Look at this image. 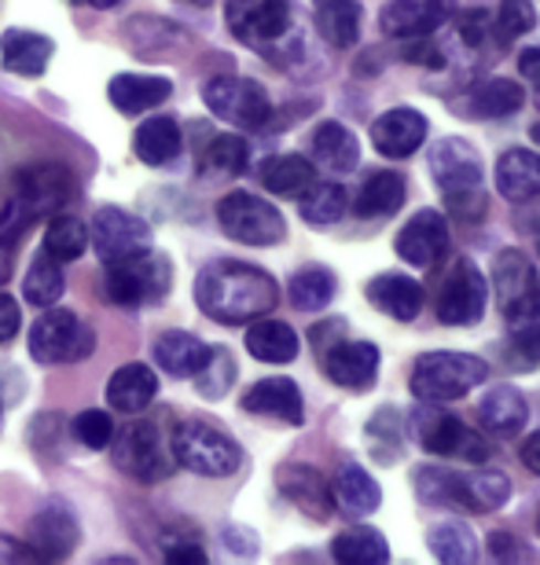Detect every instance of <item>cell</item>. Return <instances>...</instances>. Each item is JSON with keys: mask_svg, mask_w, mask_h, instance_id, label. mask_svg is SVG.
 <instances>
[{"mask_svg": "<svg viewBox=\"0 0 540 565\" xmlns=\"http://www.w3.org/2000/svg\"><path fill=\"white\" fill-rule=\"evenodd\" d=\"M404 202V180L398 173H390V169H382V173H371L364 180V188H360L357 195V213L360 217H390V213H398Z\"/></svg>", "mask_w": 540, "mask_h": 565, "instance_id": "35", "label": "cell"}, {"mask_svg": "<svg viewBox=\"0 0 540 565\" xmlns=\"http://www.w3.org/2000/svg\"><path fill=\"white\" fill-rule=\"evenodd\" d=\"M519 71L530 77V82H540V49H526L519 55Z\"/></svg>", "mask_w": 540, "mask_h": 565, "instance_id": "55", "label": "cell"}, {"mask_svg": "<svg viewBox=\"0 0 540 565\" xmlns=\"http://www.w3.org/2000/svg\"><path fill=\"white\" fill-rule=\"evenodd\" d=\"M93 349H96L93 327H85L71 309H55V305H49V312L30 331V353L41 364H77Z\"/></svg>", "mask_w": 540, "mask_h": 565, "instance_id": "9", "label": "cell"}, {"mask_svg": "<svg viewBox=\"0 0 540 565\" xmlns=\"http://www.w3.org/2000/svg\"><path fill=\"white\" fill-rule=\"evenodd\" d=\"M218 224L224 235L246 246H276L284 243L287 224L284 213L276 206H268L265 199L251 195V191H232L218 202Z\"/></svg>", "mask_w": 540, "mask_h": 565, "instance_id": "8", "label": "cell"}, {"mask_svg": "<svg viewBox=\"0 0 540 565\" xmlns=\"http://www.w3.org/2000/svg\"><path fill=\"white\" fill-rule=\"evenodd\" d=\"M415 492H420L423 503L459 507V511H467L464 478H456V473H448V470H420L415 473Z\"/></svg>", "mask_w": 540, "mask_h": 565, "instance_id": "44", "label": "cell"}, {"mask_svg": "<svg viewBox=\"0 0 540 565\" xmlns=\"http://www.w3.org/2000/svg\"><path fill=\"white\" fill-rule=\"evenodd\" d=\"M195 379H199V393H202V397H210V401L224 397V390H229L232 379H235L232 356L224 353V349H210V360L202 364V371H199Z\"/></svg>", "mask_w": 540, "mask_h": 565, "instance_id": "47", "label": "cell"}, {"mask_svg": "<svg viewBox=\"0 0 540 565\" xmlns=\"http://www.w3.org/2000/svg\"><path fill=\"white\" fill-rule=\"evenodd\" d=\"M22 562H41L33 555L30 544H19L11 536H0V565H22Z\"/></svg>", "mask_w": 540, "mask_h": 565, "instance_id": "53", "label": "cell"}, {"mask_svg": "<svg viewBox=\"0 0 540 565\" xmlns=\"http://www.w3.org/2000/svg\"><path fill=\"white\" fill-rule=\"evenodd\" d=\"M331 555L346 565H382V562H390V547H387V540H382V533L357 525V529H346L342 536H335Z\"/></svg>", "mask_w": 540, "mask_h": 565, "instance_id": "38", "label": "cell"}, {"mask_svg": "<svg viewBox=\"0 0 540 565\" xmlns=\"http://www.w3.org/2000/svg\"><path fill=\"white\" fill-rule=\"evenodd\" d=\"M243 408L254 415H265V419H279L287 426H301L306 423V404H301V390L298 382L290 379H265L257 382L254 390H246Z\"/></svg>", "mask_w": 540, "mask_h": 565, "instance_id": "20", "label": "cell"}, {"mask_svg": "<svg viewBox=\"0 0 540 565\" xmlns=\"http://www.w3.org/2000/svg\"><path fill=\"white\" fill-rule=\"evenodd\" d=\"M368 301L393 320H415L423 312L426 294L409 276H375L368 282Z\"/></svg>", "mask_w": 540, "mask_h": 565, "instance_id": "27", "label": "cell"}, {"mask_svg": "<svg viewBox=\"0 0 540 565\" xmlns=\"http://www.w3.org/2000/svg\"><path fill=\"white\" fill-rule=\"evenodd\" d=\"M478 419L493 437H515L526 426V401L519 390L497 386L478 401Z\"/></svg>", "mask_w": 540, "mask_h": 565, "instance_id": "30", "label": "cell"}, {"mask_svg": "<svg viewBox=\"0 0 540 565\" xmlns=\"http://www.w3.org/2000/svg\"><path fill=\"white\" fill-rule=\"evenodd\" d=\"M199 309L218 323H254L276 309V279L243 262H213L195 279Z\"/></svg>", "mask_w": 540, "mask_h": 565, "instance_id": "1", "label": "cell"}, {"mask_svg": "<svg viewBox=\"0 0 540 565\" xmlns=\"http://www.w3.org/2000/svg\"><path fill=\"white\" fill-rule=\"evenodd\" d=\"M133 147H137V158L144 166H170L184 147V137H180V126L173 118H151L137 129Z\"/></svg>", "mask_w": 540, "mask_h": 565, "instance_id": "32", "label": "cell"}, {"mask_svg": "<svg viewBox=\"0 0 540 565\" xmlns=\"http://www.w3.org/2000/svg\"><path fill=\"white\" fill-rule=\"evenodd\" d=\"M15 195L27 202L38 217H49V213H63V206H71L77 195V184H74L71 169H63L55 162H41V166L22 169L15 177Z\"/></svg>", "mask_w": 540, "mask_h": 565, "instance_id": "15", "label": "cell"}, {"mask_svg": "<svg viewBox=\"0 0 540 565\" xmlns=\"http://www.w3.org/2000/svg\"><path fill=\"white\" fill-rule=\"evenodd\" d=\"M398 257L409 262L415 268H431L442 262V254L448 250V228H445V217L434 210H420L415 217L404 224L401 235H398Z\"/></svg>", "mask_w": 540, "mask_h": 565, "instance_id": "17", "label": "cell"}, {"mask_svg": "<svg viewBox=\"0 0 540 565\" xmlns=\"http://www.w3.org/2000/svg\"><path fill=\"white\" fill-rule=\"evenodd\" d=\"M66 290V276H63V262H55L49 250H41L33 257L30 273H27V282H22V294H27L30 305H38V309H49L63 298Z\"/></svg>", "mask_w": 540, "mask_h": 565, "instance_id": "37", "label": "cell"}, {"mask_svg": "<svg viewBox=\"0 0 540 565\" xmlns=\"http://www.w3.org/2000/svg\"><path fill=\"white\" fill-rule=\"evenodd\" d=\"M324 371L342 390H368L379 375V349L371 342H335L324 349Z\"/></svg>", "mask_w": 540, "mask_h": 565, "instance_id": "18", "label": "cell"}, {"mask_svg": "<svg viewBox=\"0 0 540 565\" xmlns=\"http://www.w3.org/2000/svg\"><path fill=\"white\" fill-rule=\"evenodd\" d=\"M55 52V44L44 38V33L33 30H8L0 38V60H4V71L19 74V77H41L44 66H49Z\"/></svg>", "mask_w": 540, "mask_h": 565, "instance_id": "26", "label": "cell"}, {"mask_svg": "<svg viewBox=\"0 0 540 565\" xmlns=\"http://www.w3.org/2000/svg\"><path fill=\"white\" fill-rule=\"evenodd\" d=\"M493 177H497V188L504 199H511V202L537 199L540 195V154L522 151V147L504 151Z\"/></svg>", "mask_w": 540, "mask_h": 565, "instance_id": "28", "label": "cell"}, {"mask_svg": "<svg viewBox=\"0 0 540 565\" xmlns=\"http://www.w3.org/2000/svg\"><path fill=\"white\" fill-rule=\"evenodd\" d=\"M522 462H526V467H530L533 473H540V434L526 437V445H522Z\"/></svg>", "mask_w": 540, "mask_h": 565, "instance_id": "56", "label": "cell"}, {"mask_svg": "<svg viewBox=\"0 0 540 565\" xmlns=\"http://www.w3.org/2000/svg\"><path fill=\"white\" fill-rule=\"evenodd\" d=\"M77 4H88V8H115L118 0H77Z\"/></svg>", "mask_w": 540, "mask_h": 565, "instance_id": "57", "label": "cell"}, {"mask_svg": "<svg viewBox=\"0 0 540 565\" xmlns=\"http://www.w3.org/2000/svg\"><path fill=\"white\" fill-rule=\"evenodd\" d=\"M493 294L511 327V353L522 364H540V276L530 257L504 250L493 265Z\"/></svg>", "mask_w": 540, "mask_h": 565, "instance_id": "2", "label": "cell"}, {"mask_svg": "<svg viewBox=\"0 0 540 565\" xmlns=\"http://www.w3.org/2000/svg\"><path fill=\"white\" fill-rule=\"evenodd\" d=\"M486 379V360L470 353H426L412 367V393L426 404H448L467 397Z\"/></svg>", "mask_w": 540, "mask_h": 565, "instance_id": "4", "label": "cell"}, {"mask_svg": "<svg viewBox=\"0 0 540 565\" xmlns=\"http://www.w3.org/2000/svg\"><path fill=\"white\" fill-rule=\"evenodd\" d=\"M453 15H456V0H393L382 11V33L393 41L431 38Z\"/></svg>", "mask_w": 540, "mask_h": 565, "instance_id": "16", "label": "cell"}, {"mask_svg": "<svg viewBox=\"0 0 540 565\" xmlns=\"http://www.w3.org/2000/svg\"><path fill=\"white\" fill-rule=\"evenodd\" d=\"M412 429H415V440H420L426 451H434V456H456L467 462H481L493 456L486 437L464 426L456 415L434 408V404L412 415Z\"/></svg>", "mask_w": 540, "mask_h": 565, "instance_id": "11", "label": "cell"}, {"mask_svg": "<svg viewBox=\"0 0 540 565\" xmlns=\"http://www.w3.org/2000/svg\"><path fill=\"white\" fill-rule=\"evenodd\" d=\"M431 173L437 180V191H442L445 206L453 217L459 221H481L486 213V169H481L475 147L467 140H437L431 147Z\"/></svg>", "mask_w": 540, "mask_h": 565, "instance_id": "3", "label": "cell"}, {"mask_svg": "<svg viewBox=\"0 0 540 565\" xmlns=\"http://www.w3.org/2000/svg\"><path fill=\"white\" fill-rule=\"evenodd\" d=\"M426 140V118L412 107H393L371 121V143L387 158H409Z\"/></svg>", "mask_w": 540, "mask_h": 565, "instance_id": "19", "label": "cell"}, {"mask_svg": "<svg viewBox=\"0 0 540 565\" xmlns=\"http://www.w3.org/2000/svg\"><path fill=\"white\" fill-rule=\"evenodd\" d=\"M88 243L93 250L99 254V262L110 265V262H121L129 254H140L151 246V224L140 221L137 213L129 210H99L96 221H93V232H88Z\"/></svg>", "mask_w": 540, "mask_h": 565, "instance_id": "13", "label": "cell"}, {"mask_svg": "<svg viewBox=\"0 0 540 565\" xmlns=\"http://www.w3.org/2000/svg\"><path fill=\"white\" fill-rule=\"evenodd\" d=\"M526 104V93L508 77H493V82L478 85L475 96H470V107H475V115L481 118H508L515 110H522Z\"/></svg>", "mask_w": 540, "mask_h": 565, "instance_id": "42", "label": "cell"}, {"mask_svg": "<svg viewBox=\"0 0 540 565\" xmlns=\"http://www.w3.org/2000/svg\"><path fill=\"white\" fill-rule=\"evenodd\" d=\"M202 99H207V107L221 121L240 129H265L268 118H273V104H268L265 88L251 82V77H235V74L213 77L202 88Z\"/></svg>", "mask_w": 540, "mask_h": 565, "instance_id": "10", "label": "cell"}, {"mask_svg": "<svg viewBox=\"0 0 540 565\" xmlns=\"http://www.w3.org/2000/svg\"><path fill=\"white\" fill-rule=\"evenodd\" d=\"M508 495H511V481L504 478L500 470H486V473H470V478H464L467 511H497V507L508 503Z\"/></svg>", "mask_w": 540, "mask_h": 565, "instance_id": "45", "label": "cell"}, {"mask_svg": "<svg viewBox=\"0 0 540 565\" xmlns=\"http://www.w3.org/2000/svg\"><path fill=\"white\" fill-rule=\"evenodd\" d=\"M290 301H295V309L301 312H317L324 309L331 298H335V290H339V282H335V273L331 268H320V265H313V268H301V273L290 279Z\"/></svg>", "mask_w": 540, "mask_h": 565, "instance_id": "41", "label": "cell"}, {"mask_svg": "<svg viewBox=\"0 0 540 565\" xmlns=\"http://www.w3.org/2000/svg\"><path fill=\"white\" fill-rule=\"evenodd\" d=\"M426 544H431V555L445 565H470L478 558L475 536L459 522H437L431 533H426Z\"/></svg>", "mask_w": 540, "mask_h": 565, "instance_id": "39", "label": "cell"}, {"mask_svg": "<svg viewBox=\"0 0 540 565\" xmlns=\"http://www.w3.org/2000/svg\"><path fill=\"white\" fill-rule=\"evenodd\" d=\"M155 360L166 375L173 379H195L202 364L210 360V345H202L195 334L184 331H166L159 342H155Z\"/></svg>", "mask_w": 540, "mask_h": 565, "instance_id": "29", "label": "cell"}, {"mask_svg": "<svg viewBox=\"0 0 540 565\" xmlns=\"http://www.w3.org/2000/svg\"><path fill=\"white\" fill-rule=\"evenodd\" d=\"M317 26L335 49H350L360 38V4L357 0H317Z\"/></svg>", "mask_w": 540, "mask_h": 565, "instance_id": "34", "label": "cell"}, {"mask_svg": "<svg viewBox=\"0 0 540 565\" xmlns=\"http://www.w3.org/2000/svg\"><path fill=\"white\" fill-rule=\"evenodd\" d=\"M537 85H540V82H537Z\"/></svg>", "mask_w": 540, "mask_h": 565, "instance_id": "61", "label": "cell"}, {"mask_svg": "<svg viewBox=\"0 0 540 565\" xmlns=\"http://www.w3.org/2000/svg\"><path fill=\"white\" fill-rule=\"evenodd\" d=\"M313 154L324 169L331 173H350V169L360 162V143L357 137L339 121H324V126L313 132Z\"/></svg>", "mask_w": 540, "mask_h": 565, "instance_id": "33", "label": "cell"}, {"mask_svg": "<svg viewBox=\"0 0 540 565\" xmlns=\"http://www.w3.org/2000/svg\"><path fill=\"white\" fill-rule=\"evenodd\" d=\"M301 202V217L309 224H335L350 206V195H346L342 184H331V180H313V184L298 195Z\"/></svg>", "mask_w": 540, "mask_h": 565, "instance_id": "40", "label": "cell"}, {"mask_svg": "<svg viewBox=\"0 0 540 565\" xmlns=\"http://www.w3.org/2000/svg\"><path fill=\"white\" fill-rule=\"evenodd\" d=\"M30 547L41 562H60L77 547V522L63 507H44L30 518Z\"/></svg>", "mask_w": 540, "mask_h": 565, "instance_id": "21", "label": "cell"}, {"mask_svg": "<svg viewBox=\"0 0 540 565\" xmlns=\"http://www.w3.org/2000/svg\"><path fill=\"white\" fill-rule=\"evenodd\" d=\"M170 93H173V85L155 74H118L107 88L110 107L121 110V115H144V110L166 104Z\"/></svg>", "mask_w": 540, "mask_h": 565, "instance_id": "25", "label": "cell"}, {"mask_svg": "<svg viewBox=\"0 0 540 565\" xmlns=\"http://www.w3.org/2000/svg\"><path fill=\"white\" fill-rule=\"evenodd\" d=\"M486 301H489L486 276L478 273L475 262L459 257V262L448 268L442 290H437L434 312H437V320L448 327H470L486 316Z\"/></svg>", "mask_w": 540, "mask_h": 565, "instance_id": "12", "label": "cell"}, {"mask_svg": "<svg viewBox=\"0 0 540 565\" xmlns=\"http://www.w3.org/2000/svg\"><path fill=\"white\" fill-rule=\"evenodd\" d=\"M38 221L41 217L27 206V202H22L19 195H11L8 206L0 210V250H4V246H11L15 239H22V235H27Z\"/></svg>", "mask_w": 540, "mask_h": 565, "instance_id": "48", "label": "cell"}, {"mask_svg": "<svg viewBox=\"0 0 540 565\" xmlns=\"http://www.w3.org/2000/svg\"><path fill=\"white\" fill-rule=\"evenodd\" d=\"M22 327V312H19V301L8 298L4 290H0V345L11 342L15 338V331Z\"/></svg>", "mask_w": 540, "mask_h": 565, "instance_id": "51", "label": "cell"}, {"mask_svg": "<svg viewBox=\"0 0 540 565\" xmlns=\"http://www.w3.org/2000/svg\"><path fill=\"white\" fill-rule=\"evenodd\" d=\"M279 492H284L301 514L317 518V522L331 518V511H335L331 484L320 478V470L301 467V462H290V467L279 470Z\"/></svg>", "mask_w": 540, "mask_h": 565, "instance_id": "22", "label": "cell"}, {"mask_svg": "<svg viewBox=\"0 0 540 565\" xmlns=\"http://www.w3.org/2000/svg\"><path fill=\"white\" fill-rule=\"evenodd\" d=\"M44 250H49L55 262H77L88 250V228L77 217H66V213H55L49 232H44Z\"/></svg>", "mask_w": 540, "mask_h": 565, "instance_id": "43", "label": "cell"}, {"mask_svg": "<svg viewBox=\"0 0 540 565\" xmlns=\"http://www.w3.org/2000/svg\"><path fill=\"white\" fill-rule=\"evenodd\" d=\"M74 437L82 440L85 448H93V451L107 448V445H110V437H115V419H110L107 412H99V408L82 412V415L74 419Z\"/></svg>", "mask_w": 540, "mask_h": 565, "instance_id": "49", "label": "cell"}, {"mask_svg": "<svg viewBox=\"0 0 540 565\" xmlns=\"http://www.w3.org/2000/svg\"><path fill=\"white\" fill-rule=\"evenodd\" d=\"M459 33H464L467 44H481L489 38V15L486 11H467V15H459Z\"/></svg>", "mask_w": 540, "mask_h": 565, "instance_id": "52", "label": "cell"}, {"mask_svg": "<svg viewBox=\"0 0 540 565\" xmlns=\"http://www.w3.org/2000/svg\"><path fill=\"white\" fill-rule=\"evenodd\" d=\"M246 349L262 364H290L298 356V334L284 320H254L246 331Z\"/></svg>", "mask_w": 540, "mask_h": 565, "instance_id": "31", "label": "cell"}, {"mask_svg": "<svg viewBox=\"0 0 540 565\" xmlns=\"http://www.w3.org/2000/svg\"><path fill=\"white\" fill-rule=\"evenodd\" d=\"M4 276H8V257L0 254V279H4Z\"/></svg>", "mask_w": 540, "mask_h": 565, "instance_id": "58", "label": "cell"}, {"mask_svg": "<svg viewBox=\"0 0 540 565\" xmlns=\"http://www.w3.org/2000/svg\"><path fill=\"white\" fill-rule=\"evenodd\" d=\"M170 451H173L177 467L195 470L202 478H229V473L240 470V462H243L240 445H235L224 429L199 423V419H188L173 429Z\"/></svg>", "mask_w": 540, "mask_h": 565, "instance_id": "5", "label": "cell"}, {"mask_svg": "<svg viewBox=\"0 0 540 565\" xmlns=\"http://www.w3.org/2000/svg\"><path fill=\"white\" fill-rule=\"evenodd\" d=\"M159 393V375L148 364L118 367L107 382V404L121 415H140Z\"/></svg>", "mask_w": 540, "mask_h": 565, "instance_id": "23", "label": "cell"}, {"mask_svg": "<svg viewBox=\"0 0 540 565\" xmlns=\"http://www.w3.org/2000/svg\"><path fill=\"white\" fill-rule=\"evenodd\" d=\"M170 262L155 254L151 246L140 254H129L121 262L107 265V294L115 305L126 309H140V305H159L170 294Z\"/></svg>", "mask_w": 540, "mask_h": 565, "instance_id": "6", "label": "cell"}, {"mask_svg": "<svg viewBox=\"0 0 540 565\" xmlns=\"http://www.w3.org/2000/svg\"><path fill=\"white\" fill-rule=\"evenodd\" d=\"M537 26V8L530 0H504L497 8V30L504 38H522Z\"/></svg>", "mask_w": 540, "mask_h": 565, "instance_id": "50", "label": "cell"}, {"mask_svg": "<svg viewBox=\"0 0 540 565\" xmlns=\"http://www.w3.org/2000/svg\"><path fill=\"white\" fill-rule=\"evenodd\" d=\"M166 558H170V562H191V565H202V562H207V551L195 547V544H180V547H170V551H166Z\"/></svg>", "mask_w": 540, "mask_h": 565, "instance_id": "54", "label": "cell"}, {"mask_svg": "<svg viewBox=\"0 0 540 565\" xmlns=\"http://www.w3.org/2000/svg\"><path fill=\"white\" fill-rule=\"evenodd\" d=\"M331 500H335V507H339L346 518H368L371 511H379L382 489H379V481L371 478L364 467H357V462H346V467H339V473H335Z\"/></svg>", "mask_w": 540, "mask_h": 565, "instance_id": "24", "label": "cell"}, {"mask_svg": "<svg viewBox=\"0 0 540 565\" xmlns=\"http://www.w3.org/2000/svg\"><path fill=\"white\" fill-rule=\"evenodd\" d=\"M537 533H540V518H537Z\"/></svg>", "mask_w": 540, "mask_h": 565, "instance_id": "60", "label": "cell"}, {"mask_svg": "<svg viewBox=\"0 0 540 565\" xmlns=\"http://www.w3.org/2000/svg\"><path fill=\"white\" fill-rule=\"evenodd\" d=\"M224 19H229V30L243 44L268 49V44H276L287 33L290 8L287 0H229Z\"/></svg>", "mask_w": 540, "mask_h": 565, "instance_id": "14", "label": "cell"}, {"mask_svg": "<svg viewBox=\"0 0 540 565\" xmlns=\"http://www.w3.org/2000/svg\"><path fill=\"white\" fill-rule=\"evenodd\" d=\"M262 180H265V188L273 191V195L298 199L301 191L317 180V169H313L309 158H301V154H279V158H273V162L265 166Z\"/></svg>", "mask_w": 540, "mask_h": 565, "instance_id": "36", "label": "cell"}, {"mask_svg": "<svg viewBox=\"0 0 540 565\" xmlns=\"http://www.w3.org/2000/svg\"><path fill=\"white\" fill-rule=\"evenodd\" d=\"M246 162H251V147H246V140L232 137V132L218 137L202 154V169L213 177H240Z\"/></svg>", "mask_w": 540, "mask_h": 565, "instance_id": "46", "label": "cell"}, {"mask_svg": "<svg viewBox=\"0 0 540 565\" xmlns=\"http://www.w3.org/2000/svg\"><path fill=\"white\" fill-rule=\"evenodd\" d=\"M530 137H533V143H540V121H537V126H533V132H530Z\"/></svg>", "mask_w": 540, "mask_h": 565, "instance_id": "59", "label": "cell"}, {"mask_svg": "<svg viewBox=\"0 0 540 565\" xmlns=\"http://www.w3.org/2000/svg\"><path fill=\"white\" fill-rule=\"evenodd\" d=\"M110 445H115V467L121 473H129L133 481H144V484L162 481V478H170L177 467L173 451L155 423L121 426V434L110 437Z\"/></svg>", "mask_w": 540, "mask_h": 565, "instance_id": "7", "label": "cell"}]
</instances>
